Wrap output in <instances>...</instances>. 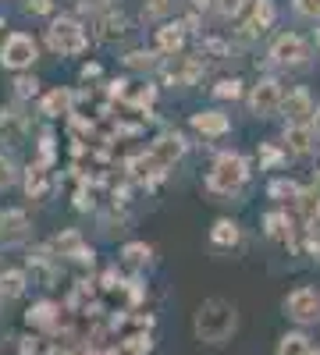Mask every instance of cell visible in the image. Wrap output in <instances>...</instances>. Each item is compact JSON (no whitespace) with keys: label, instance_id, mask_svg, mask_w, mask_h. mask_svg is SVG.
<instances>
[{"label":"cell","instance_id":"1","mask_svg":"<svg viewBox=\"0 0 320 355\" xmlns=\"http://www.w3.org/2000/svg\"><path fill=\"white\" fill-rule=\"evenodd\" d=\"M235 327H239V309L235 302L221 299V295H214V299H203L196 306V316H192V331L203 345L210 348H221L228 345L231 338H235Z\"/></svg>","mask_w":320,"mask_h":355},{"label":"cell","instance_id":"2","mask_svg":"<svg viewBox=\"0 0 320 355\" xmlns=\"http://www.w3.org/2000/svg\"><path fill=\"white\" fill-rule=\"evenodd\" d=\"M246 178H249V167L239 153H224L217 157L210 178H207V189L210 192H221V196H231V192H239L246 185Z\"/></svg>","mask_w":320,"mask_h":355},{"label":"cell","instance_id":"3","mask_svg":"<svg viewBox=\"0 0 320 355\" xmlns=\"http://www.w3.org/2000/svg\"><path fill=\"white\" fill-rule=\"evenodd\" d=\"M285 316L296 320L299 327H313V323H320V288H296L285 295Z\"/></svg>","mask_w":320,"mask_h":355},{"label":"cell","instance_id":"4","mask_svg":"<svg viewBox=\"0 0 320 355\" xmlns=\"http://www.w3.org/2000/svg\"><path fill=\"white\" fill-rule=\"evenodd\" d=\"M47 40L57 53H82L85 50V33L71 21V18H57L50 28H47Z\"/></svg>","mask_w":320,"mask_h":355},{"label":"cell","instance_id":"5","mask_svg":"<svg viewBox=\"0 0 320 355\" xmlns=\"http://www.w3.org/2000/svg\"><path fill=\"white\" fill-rule=\"evenodd\" d=\"M0 61H4V68H11V71H22V68H28L36 61V43L25 33H15L4 43V50H0Z\"/></svg>","mask_w":320,"mask_h":355},{"label":"cell","instance_id":"6","mask_svg":"<svg viewBox=\"0 0 320 355\" xmlns=\"http://www.w3.org/2000/svg\"><path fill=\"white\" fill-rule=\"evenodd\" d=\"M249 107L256 114H274L281 107V85L274 78H264L256 89H253V96H249Z\"/></svg>","mask_w":320,"mask_h":355},{"label":"cell","instance_id":"7","mask_svg":"<svg viewBox=\"0 0 320 355\" xmlns=\"http://www.w3.org/2000/svg\"><path fill=\"white\" fill-rule=\"evenodd\" d=\"M28 217L22 214V210H8L4 217H0V242L4 245H18V242H25L28 239Z\"/></svg>","mask_w":320,"mask_h":355},{"label":"cell","instance_id":"8","mask_svg":"<svg viewBox=\"0 0 320 355\" xmlns=\"http://www.w3.org/2000/svg\"><path fill=\"white\" fill-rule=\"evenodd\" d=\"M25 320H28V327H40V331H57V327H61V306L50 302V299H43V302H36L33 309L25 313Z\"/></svg>","mask_w":320,"mask_h":355},{"label":"cell","instance_id":"9","mask_svg":"<svg viewBox=\"0 0 320 355\" xmlns=\"http://www.w3.org/2000/svg\"><path fill=\"white\" fill-rule=\"evenodd\" d=\"M150 153H153V160H157L160 167H171L174 160L185 153V142H182L178 132H167V135H160V139L150 146Z\"/></svg>","mask_w":320,"mask_h":355},{"label":"cell","instance_id":"10","mask_svg":"<svg viewBox=\"0 0 320 355\" xmlns=\"http://www.w3.org/2000/svg\"><path fill=\"white\" fill-rule=\"evenodd\" d=\"M53 252H57V256H68V259H75V263H90V266H93V252L82 245V234H78V231H65L61 239L53 242Z\"/></svg>","mask_w":320,"mask_h":355},{"label":"cell","instance_id":"11","mask_svg":"<svg viewBox=\"0 0 320 355\" xmlns=\"http://www.w3.org/2000/svg\"><path fill=\"white\" fill-rule=\"evenodd\" d=\"M271 57L278 64H303L306 61V43L299 36H281L271 50Z\"/></svg>","mask_w":320,"mask_h":355},{"label":"cell","instance_id":"12","mask_svg":"<svg viewBox=\"0 0 320 355\" xmlns=\"http://www.w3.org/2000/svg\"><path fill=\"white\" fill-rule=\"evenodd\" d=\"M150 348H153L150 334L146 331H135V334H125V338L114 341L107 355H150Z\"/></svg>","mask_w":320,"mask_h":355},{"label":"cell","instance_id":"13","mask_svg":"<svg viewBox=\"0 0 320 355\" xmlns=\"http://www.w3.org/2000/svg\"><path fill=\"white\" fill-rule=\"evenodd\" d=\"M192 128L203 132V135H224L228 132V117L217 114V110H203V114H192Z\"/></svg>","mask_w":320,"mask_h":355},{"label":"cell","instance_id":"14","mask_svg":"<svg viewBox=\"0 0 320 355\" xmlns=\"http://www.w3.org/2000/svg\"><path fill=\"white\" fill-rule=\"evenodd\" d=\"M310 352H313V341L303 331H288L278 341V348H274V355H310Z\"/></svg>","mask_w":320,"mask_h":355},{"label":"cell","instance_id":"15","mask_svg":"<svg viewBox=\"0 0 320 355\" xmlns=\"http://www.w3.org/2000/svg\"><path fill=\"white\" fill-rule=\"evenodd\" d=\"M25 295V274L22 270H4L0 274V302H15Z\"/></svg>","mask_w":320,"mask_h":355},{"label":"cell","instance_id":"16","mask_svg":"<svg viewBox=\"0 0 320 355\" xmlns=\"http://www.w3.org/2000/svg\"><path fill=\"white\" fill-rule=\"evenodd\" d=\"M150 259H153V249H150L146 242H128V245L121 249V263L132 266V270H142V266H150Z\"/></svg>","mask_w":320,"mask_h":355},{"label":"cell","instance_id":"17","mask_svg":"<svg viewBox=\"0 0 320 355\" xmlns=\"http://www.w3.org/2000/svg\"><path fill=\"white\" fill-rule=\"evenodd\" d=\"M121 89H114L121 100H128V103H135V107H150L153 103V96H157V89L153 85H128V82H118Z\"/></svg>","mask_w":320,"mask_h":355},{"label":"cell","instance_id":"18","mask_svg":"<svg viewBox=\"0 0 320 355\" xmlns=\"http://www.w3.org/2000/svg\"><path fill=\"white\" fill-rule=\"evenodd\" d=\"M274 21V4L271 0H260V4L253 8V18L246 25V36H256V33H264V28Z\"/></svg>","mask_w":320,"mask_h":355},{"label":"cell","instance_id":"19","mask_svg":"<svg viewBox=\"0 0 320 355\" xmlns=\"http://www.w3.org/2000/svg\"><path fill=\"white\" fill-rule=\"evenodd\" d=\"M264 231H267V239H274V242H288L292 239V220H288L285 214H267L264 217Z\"/></svg>","mask_w":320,"mask_h":355},{"label":"cell","instance_id":"20","mask_svg":"<svg viewBox=\"0 0 320 355\" xmlns=\"http://www.w3.org/2000/svg\"><path fill=\"white\" fill-rule=\"evenodd\" d=\"M182 43H185V28H182V25H164L160 33H157V46H160L164 53H178Z\"/></svg>","mask_w":320,"mask_h":355},{"label":"cell","instance_id":"21","mask_svg":"<svg viewBox=\"0 0 320 355\" xmlns=\"http://www.w3.org/2000/svg\"><path fill=\"white\" fill-rule=\"evenodd\" d=\"M239 239H242V234H239V227L231 224V220H217V224H214V231H210V242H214V245H221V249L239 245Z\"/></svg>","mask_w":320,"mask_h":355},{"label":"cell","instance_id":"22","mask_svg":"<svg viewBox=\"0 0 320 355\" xmlns=\"http://www.w3.org/2000/svg\"><path fill=\"white\" fill-rule=\"evenodd\" d=\"M285 142H288V150H292V153H306L310 146H313V132L306 125H288Z\"/></svg>","mask_w":320,"mask_h":355},{"label":"cell","instance_id":"23","mask_svg":"<svg viewBox=\"0 0 320 355\" xmlns=\"http://www.w3.org/2000/svg\"><path fill=\"white\" fill-rule=\"evenodd\" d=\"M0 135H4L11 146H18L22 135H25V117H18V114H4V117H0Z\"/></svg>","mask_w":320,"mask_h":355},{"label":"cell","instance_id":"24","mask_svg":"<svg viewBox=\"0 0 320 355\" xmlns=\"http://www.w3.org/2000/svg\"><path fill=\"white\" fill-rule=\"evenodd\" d=\"M68 107H71V93H65V89H53V93L43 100V114H50V117L68 114Z\"/></svg>","mask_w":320,"mask_h":355},{"label":"cell","instance_id":"25","mask_svg":"<svg viewBox=\"0 0 320 355\" xmlns=\"http://www.w3.org/2000/svg\"><path fill=\"white\" fill-rule=\"evenodd\" d=\"M281 107H285L288 117H306L310 114V93H306V89H296L288 100H281Z\"/></svg>","mask_w":320,"mask_h":355},{"label":"cell","instance_id":"26","mask_svg":"<svg viewBox=\"0 0 320 355\" xmlns=\"http://www.w3.org/2000/svg\"><path fill=\"white\" fill-rule=\"evenodd\" d=\"M25 192L33 196V199H40V196L47 192V171H43V167H33V171H28V182H25Z\"/></svg>","mask_w":320,"mask_h":355},{"label":"cell","instance_id":"27","mask_svg":"<svg viewBox=\"0 0 320 355\" xmlns=\"http://www.w3.org/2000/svg\"><path fill=\"white\" fill-rule=\"evenodd\" d=\"M125 64H128V68H153V53L135 50V53H128V57H125Z\"/></svg>","mask_w":320,"mask_h":355},{"label":"cell","instance_id":"28","mask_svg":"<svg viewBox=\"0 0 320 355\" xmlns=\"http://www.w3.org/2000/svg\"><path fill=\"white\" fill-rule=\"evenodd\" d=\"M11 182H15V164L0 153V189H8Z\"/></svg>","mask_w":320,"mask_h":355},{"label":"cell","instance_id":"29","mask_svg":"<svg viewBox=\"0 0 320 355\" xmlns=\"http://www.w3.org/2000/svg\"><path fill=\"white\" fill-rule=\"evenodd\" d=\"M242 4H246V0H214V8L224 15V18H231V15H239L242 11Z\"/></svg>","mask_w":320,"mask_h":355},{"label":"cell","instance_id":"30","mask_svg":"<svg viewBox=\"0 0 320 355\" xmlns=\"http://www.w3.org/2000/svg\"><path fill=\"white\" fill-rule=\"evenodd\" d=\"M125 33V18H107L103 21V40H114V36H121Z\"/></svg>","mask_w":320,"mask_h":355},{"label":"cell","instance_id":"31","mask_svg":"<svg viewBox=\"0 0 320 355\" xmlns=\"http://www.w3.org/2000/svg\"><path fill=\"white\" fill-rule=\"evenodd\" d=\"M36 89H40V82H36V78H28V75L15 82V93H18V96H36Z\"/></svg>","mask_w":320,"mask_h":355},{"label":"cell","instance_id":"32","mask_svg":"<svg viewBox=\"0 0 320 355\" xmlns=\"http://www.w3.org/2000/svg\"><path fill=\"white\" fill-rule=\"evenodd\" d=\"M214 93H217L221 100H235V96L242 93V89H239V82H235V78H231V82H221V85L214 89Z\"/></svg>","mask_w":320,"mask_h":355},{"label":"cell","instance_id":"33","mask_svg":"<svg viewBox=\"0 0 320 355\" xmlns=\"http://www.w3.org/2000/svg\"><path fill=\"white\" fill-rule=\"evenodd\" d=\"M174 8V0H150V4H146V15L150 18H160V15H167Z\"/></svg>","mask_w":320,"mask_h":355},{"label":"cell","instance_id":"34","mask_svg":"<svg viewBox=\"0 0 320 355\" xmlns=\"http://www.w3.org/2000/svg\"><path fill=\"white\" fill-rule=\"evenodd\" d=\"M296 11L306 18H320V0H296Z\"/></svg>","mask_w":320,"mask_h":355},{"label":"cell","instance_id":"35","mask_svg":"<svg viewBox=\"0 0 320 355\" xmlns=\"http://www.w3.org/2000/svg\"><path fill=\"white\" fill-rule=\"evenodd\" d=\"M271 196H299V189L292 182H274L271 185Z\"/></svg>","mask_w":320,"mask_h":355},{"label":"cell","instance_id":"36","mask_svg":"<svg viewBox=\"0 0 320 355\" xmlns=\"http://www.w3.org/2000/svg\"><path fill=\"white\" fill-rule=\"evenodd\" d=\"M28 11H33V15H50L53 0H28Z\"/></svg>","mask_w":320,"mask_h":355},{"label":"cell","instance_id":"37","mask_svg":"<svg viewBox=\"0 0 320 355\" xmlns=\"http://www.w3.org/2000/svg\"><path fill=\"white\" fill-rule=\"evenodd\" d=\"M107 4H110V0H82V11H100Z\"/></svg>","mask_w":320,"mask_h":355},{"label":"cell","instance_id":"38","mask_svg":"<svg viewBox=\"0 0 320 355\" xmlns=\"http://www.w3.org/2000/svg\"><path fill=\"white\" fill-rule=\"evenodd\" d=\"M22 355H36V338H22Z\"/></svg>","mask_w":320,"mask_h":355},{"label":"cell","instance_id":"39","mask_svg":"<svg viewBox=\"0 0 320 355\" xmlns=\"http://www.w3.org/2000/svg\"><path fill=\"white\" fill-rule=\"evenodd\" d=\"M310 355H320V352H317V348H313V352H310Z\"/></svg>","mask_w":320,"mask_h":355},{"label":"cell","instance_id":"40","mask_svg":"<svg viewBox=\"0 0 320 355\" xmlns=\"http://www.w3.org/2000/svg\"><path fill=\"white\" fill-rule=\"evenodd\" d=\"M317 40H320V33H317Z\"/></svg>","mask_w":320,"mask_h":355}]
</instances>
